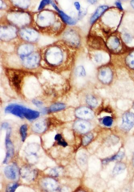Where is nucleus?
Masks as SVG:
<instances>
[{"instance_id": "f257e3e1", "label": "nucleus", "mask_w": 134, "mask_h": 192, "mask_svg": "<svg viewBox=\"0 0 134 192\" xmlns=\"http://www.w3.org/2000/svg\"><path fill=\"white\" fill-rule=\"evenodd\" d=\"M74 49L64 41L48 45L40 51L41 63L48 69L56 71L69 69L74 60Z\"/></svg>"}, {"instance_id": "f03ea898", "label": "nucleus", "mask_w": 134, "mask_h": 192, "mask_svg": "<svg viewBox=\"0 0 134 192\" xmlns=\"http://www.w3.org/2000/svg\"><path fill=\"white\" fill-rule=\"evenodd\" d=\"M55 19L54 13L44 11L37 16L36 23L39 30L42 32L57 33L60 32L62 27L60 22H56Z\"/></svg>"}, {"instance_id": "7ed1b4c3", "label": "nucleus", "mask_w": 134, "mask_h": 192, "mask_svg": "<svg viewBox=\"0 0 134 192\" xmlns=\"http://www.w3.org/2000/svg\"><path fill=\"white\" fill-rule=\"evenodd\" d=\"M4 112L6 113L12 114L20 118H25L28 120L36 119L40 115L39 112L28 109L17 104H10L8 105L4 109Z\"/></svg>"}, {"instance_id": "20e7f679", "label": "nucleus", "mask_w": 134, "mask_h": 192, "mask_svg": "<svg viewBox=\"0 0 134 192\" xmlns=\"http://www.w3.org/2000/svg\"><path fill=\"white\" fill-rule=\"evenodd\" d=\"M22 65L27 69L32 70L37 68L40 64L41 56L40 52L35 51L30 55L20 59Z\"/></svg>"}, {"instance_id": "39448f33", "label": "nucleus", "mask_w": 134, "mask_h": 192, "mask_svg": "<svg viewBox=\"0 0 134 192\" xmlns=\"http://www.w3.org/2000/svg\"><path fill=\"white\" fill-rule=\"evenodd\" d=\"M63 41L73 48H77L80 46L81 37L77 31L69 29L65 31L63 35Z\"/></svg>"}, {"instance_id": "423d86ee", "label": "nucleus", "mask_w": 134, "mask_h": 192, "mask_svg": "<svg viewBox=\"0 0 134 192\" xmlns=\"http://www.w3.org/2000/svg\"><path fill=\"white\" fill-rule=\"evenodd\" d=\"M8 18L10 22L19 26L26 25L30 22V16L24 13L10 14L8 16Z\"/></svg>"}, {"instance_id": "0eeeda50", "label": "nucleus", "mask_w": 134, "mask_h": 192, "mask_svg": "<svg viewBox=\"0 0 134 192\" xmlns=\"http://www.w3.org/2000/svg\"><path fill=\"white\" fill-rule=\"evenodd\" d=\"M98 78L101 82L105 84L110 83L113 78V73L112 70L109 66H102L99 69Z\"/></svg>"}, {"instance_id": "6e6552de", "label": "nucleus", "mask_w": 134, "mask_h": 192, "mask_svg": "<svg viewBox=\"0 0 134 192\" xmlns=\"http://www.w3.org/2000/svg\"><path fill=\"white\" fill-rule=\"evenodd\" d=\"M19 34L22 39L28 42H35L39 38V34L36 30L29 28L22 29Z\"/></svg>"}, {"instance_id": "1a4fd4ad", "label": "nucleus", "mask_w": 134, "mask_h": 192, "mask_svg": "<svg viewBox=\"0 0 134 192\" xmlns=\"http://www.w3.org/2000/svg\"><path fill=\"white\" fill-rule=\"evenodd\" d=\"M17 30L11 26L1 27V38L3 40H12L17 36Z\"/></svg>"}, {"instance_id": "9d476101", "label": "nucleus", "mask_w": 134, "mask_h": 192, "mask_svg": "<svg viewBox=\"0 0 134 192\" xmlns=\"http://www.w3.org/2000/svg\"><path fill=\"white\" fill-rule=\"evenodd\" d=\"M7 130L5 138V145L7 149V152L5 158H4L3 162V164H7L9 162V160L13 157L14 152L13 145L10 138L11 130L9 128Z\"/></svg>"}, {"instance_id": "9b49d317", "label": "nucleus", "mask_w": 134, "mask_h": 192, "mask_svg": "<svg viewBox=\"0 0 134 192\" xmlns=\"http://www.w3.org/2000/svg\"><path fill=\"white\" fill-rule=\"evenodd\" d=\"M35 51V48L31 44H21L17 47L16 53L20 59L30 55Z\"/></svg>"}, {"instance_id": "f8f14e48", "label": "nucleus", "mask_w": 134, "mask_h": 192, "mask_svg": "<svg viewBox=\"0 0 134 192\" xmlns=\"http://www.w3.org/2000/svg\"><path fill=\"white\" fill-rule=\"evenodd\" d=\"M134 125V114L127 112L122 117L121 128L124 131H128L131 130Z\"/></svg>"}, {"instance_id": "ddd939ff", "label": "nucleus", "mask_w": 134, "mask_h": 192, "mask_svg": "<svg viewBox=\"0 0 134 192\" xmlns=\"http://www.w3.org/2000/svg\"><path fill=\"white\" fill-rule=\"evenodd\" d=\"M19 72H15L10 74L9 80L11 85L13 86L16 91L19 92L21 89L22 80H23V74Z\"/></svg>"}, {"instance_id": "4468645a", "label": "nucleus", "mask_w": 134, "mask_h": 192, "mask_svg": "<svg viewBox=\"0 0 134 192\" xmlns=\"http://www.w3.org/2000/svg\"><path fill=\"white\" fill-rule=\"evenodd\" d=\"M75 115L78 118L81 119L88 120L94 117V112L89 108L81 107L76 110Z\"/></svg>"}, {"instance_id": "2eb2a0df", "label": "nucleus", "mask_w": 134, "mask_h": 192, "mask_svg": "<svg viewBox=\"0 0 134 192\" xmlns=\"http://www.w3.org/2000/svg\"><path fill=\"white\" fill-rule=\"evenodd\" d=\"M106 45L109 50L112 52H116L121 47V40L117 36L112 35L108 38Z\"/></svg>"}, {"instance_id": "dca6fc26", "label": "nucleus", "mask_w": 134, "mask_h": 192, "mask_svg": "<svg viewBox=\"0 0 134 192\" xmlns=\"http://www.w3.org/2000/svg\"><path fill=\"white\" fill-rule=\"evenodd\" d=\"M74 127L79 132L85 133L90 130L91 124L89 122L84 120H80L74 124Z\"/></svg>"}, {"instance_id": "f3484780", "label": "nucleus", "mask_w": 134, "mask_h": 192, "mask_svg": "<svg viewBox=\"0 0 134 192\" xmlns=\"http://www.w3.org/2000/svg\"><path fill=\"white\" fill-rule=\"evenodd\" d=\"M4 174L8 179L14 180L17 176V169L13 165H10L7 166L4 168Z\"/></svg>"}, {"instance_id": "a211bd4d", "label": "nucleus", "mask_w": 134, "mask_h": 192, "mask_svg": "<svg viewBox=\"0 0 134 192\" xmlns=\"http://www.w3.org/2000/svg\"><path fill=\"white\" fill-rule=\"evenodd\" d=\"M108 8L109 7L107 5H101L99 6L96 9L94 14L91 17L90 21L91 24H92L96 22L98 19L100 17L103 13L106 11Z\"/></svg>"}, {"instance_id": "6ab92c4d", "label": "nucleus", "mask_w": 134, "mask_h": 192, "mask_svg": "<svg viewBox=\"0 0 134 192\" xmlns=\"http://www.w3.org/2000/svg\"><path fill=\"white\" fill-rule=\"evenodd\" d=\"M47 128V123L45 120H40L37 121L33 124L32 127L33 130L34 132L41 133L44 132Z\"/></svg>"}, {"instance_id": "aec40b11", "label": "nucleus", "mask_w": 134, "mask_h": 192, "mask_svg": "<svg viewBox=\"0 0 134 192\" xmlns=\"http://www.w3.org/2000/svg\"><path fill=\"white\" fill-rule=\"evenodd\" d=\"M57 11L63 21L66 24L69 25H74L76 24L77 21L75 20L66 14L63 11L59 9Z\"/></svg>"}, {"instance_id": "412c9836", "label": "nucleus", "mask_w": 134, "mask_h": 192, "mask_svg": "<svg viewBox=\"0 0 134 192\" xmlns=\"http://www.w3.org/2000/svg\"><path fill=\"white\" fill-rule=\"evenodd\" d=\"M89 37V43L92 47L99 49L103 47L104 44L101 38L93 36Z\"/></svg>"}, {"instance_id": "4be33fe9", "label": "nucleus", "mask_w": 134, "mask_h": 192, "mask_svg": "<svg viewBox=\"0 0 134 192\" xmlns=\"http://www.w3.org/2000/svg\"><path fill=\"white\" fill-rule=\"evenodd\" d=\"M126 168V166L124 163L119 162L114 167L113 170V175L116 176L122 174L125 170Z\"/></svg>"}, {"instance_id": "5701e85b", "label": "nucleus", "mask_w": 134, "mask_h": 192, "mask_svg": "<svg viewBox=\"0 0 134 192\" xmlns=\"http://www.w3.org/2000/svg\"><path fill=\"white\" fill-rule=\"evenodd\" d=\"M66 105L63 103H55L50 107L48 110L49 112H56L64 110L66 108Z\"/></svg>"}, {"instance_id": "b1692460", "label": "nucleus", "mask_w": 134, "mask_h": 192, "mask_svg": "<svg viewBox=\"0 0 134 192\" xmlns=\"http://www.w3.org/2000/svg\"><path fill=\"white\" fill-rule=\"evenodd\" d=\"M12 2L16 6L24 9L28 8L30 4V0H12Z\"/></svg>"}, {"instance_id": "393cba45", "label": "nucleus", "mask_w": 134, "mask_h": 192, "mask_svg": "<svg viewBox=\"0 0 134 192\" xmlns=\"http://www.w3.org/2000/svg\"><path fill=\"white\" fill-rule=\"evenodd\" d=\"M86 102L87 104L91 107H95L98 104V102L95 96L92 95H87L86 98Z\"/></svg>"}, {"instance_id": "a878e982", "label": "nucleus", "mask_w": 134, "mask_h": 192, "mask_svg": "<svg viewBox=\"0 0 134 192\" xmlns=\"http://www.w3.org/2000/svg\"><path fill=\"white\" fill-rule=\"evenodd\" d=\"M124 154L123 152H120L118 154H116V155L112 157L111 158H107L103 159L102 160V163L103 164H106L107 163L110 162L114 161V160H118V159H121L123 158L124 156Z\"/></svg>"}, {"instance_id": "bb28decb", "label": "nucleus", "mask_w": 134, "mask_h": 192, "mask_svg": "<svg viewBox=\"0 0 134 192\" xmlns=\"http://www.w3.org/2000/svg\"><path fill=\"white\" fill-rule=\"evenodd\" d=\"M126 60L128 66L131 69H134V51L127 56Z\"/></svg>"}, {"instance_id": "cd10ccee", "label": "nucleus", "mask_w": 134, "mask_h": 192, "mask_svg": "<svg viewBox=\"0 0 134 192\" xmlns=\"http://www.w3.org/2000/svg\"><path fill=\"white\" fill-rule=\"evenodd\" d=\"M75 74L77 76L80 77H85L86 75V70L84 67L82 66H78L76 68Z\"/></svg>"}, {"instance_id": "c85d7f7f", "label": "nucleus", "mask_w": 134, "mask_h": 192, "mask_svg": "<svg viewBox=\"0 0 134 192\" xmlns=\"http://www.w3.org/2000/svg\"><path fill=\"white\" fill-rule=\"evenodd\" d=\"M28 126L26 124H24L21 127L20 129V133L22 141L24 142L26 139L27 135Z\"/></svg>"}, {"instance_id": "c756f323", "label": "nucleus", "mask_w": 134, "mask_h": 192, "mask_svg": "<svg viewBox=\"0 0 134 192\" xmlns=\"http://www.w3.org/2000/svg\"><path fill=\"white\" fill-rule=\"evenodd\" d=\"M93 137H94V136H93V134L92 133L89 134H88L85 136L83 138V145L84 146H86L88 145L92 140Z\"/></svg>"}, {"instance_id": "7c9ffc66", "label": "nucleus", "mask_w": 134, "mask_h": 192, "mask_svg": "<svg viewBox=\"0 0 134 192\" xmlns=\"http://www.w3.org/2000/svg\"><path fill=\"white\" fill-rule=\"evenodd\" d=\"M54 139L56 140L57 141L58 145L64 146V147H66L68 145L67 142H65L63 139L62 136L60 134L56 135L55 136Z\"/></svg>"}, {"instance_id": "2f4dec72", "label": "nucleus", "mask_w": 134, "mask_h": 192, "mask_svg": "<svg viewBox=\"0 0 134 192\" xmlns=\"http://www.w3.org/2000/svg\"><path fill=\"white\" fill-rule=\"evenodd\" d=\"M113 120L111 117L107 116L104 117L102 120V123L105 126L110 127L112 125Z\"/></svg>"}, {"instance_id": "473e14b6", "label": "nucleus", "mask_w": 134, "mask_h": 192, "mask_svg": "<svg viewBox=\"0 0 134 192\" xmlns=\"http://www.w3.org/2000/svg\"><path fill=\"white\" fill-rule=\"evenodd\" d=\"M19 186V184L17 183H14L11 185H9L8 187H7L6 191L13 192H15L16 190Z\"/></svg>"}, {"instance_id": "72a5a7b5", "label": "nucleus", "mask_w": 134, "mask_h": 192, "mask_svg": "<svg viewBox=\"0 0 134 192\" xmlns=\"http://www.w3.org/2000/svg\"><path fill=\"white\" fill-rule=\"evenodd\" d=\"M51 3V0H42L39 7H38V10H39V11L42 10L46 5H48V4H49Z\"/></svg>"}, {"instance_id": "f704fd0d", "label": "nucleus", "mask_w": 134, "mask_h": 192, "mask_svg": "<svg viewBox=\"0 0 134 192\" xmlns=\"http://www.w3.org/2000/svg\"><path fill=\"white\" fill-rule=\"evenodd\" d=\"M123 39L125 43H130L132 41V38L130 35L128 34H125L123 36Z\"/></svg>"}, {"instance_id": "c9c22d12", "label": "nucleus", "mask_w": 134, "mask_h": 192, "mask_svg": "<svg viewBox=\"0 0 134 192\" xmlns=\"http://www.w3.org/2000/svg\"><path fill=\"white\" fill-rule=\"evenodd\" d=\"M102 56L100 53H97L94 56V60L97 63H100L102 61Z\"/></svg>"}, {"instance_id": "e433bc0d", "label": "nucleus", "mask_w": 134, "mask_h": 192, "mask_svg": "<svg viewBox=\"0 0 134 192\" xmlns=\"http://www.w3.org/2000/svg\"><path fill=\"white\" fill-rule=\"evenodd\" d=\"M32 102L36 106L38 107H41L43 104L42 102L38 100L34 99L33 100Z\"/></svg>"}, {"instance_id": "4c0bfd02", "label": "nucleus", "mask_w": 134, "mask_h": 192, "mask_svg": "<svg viewBox=\"0 0 134 192\" xmlns=\"http://www.w3.org/2000/svg\"><path fill=\"white\" fill-rule=\"evenodd\" d=\"M74 6L76 9L77 11H80L81 10V5L80 3L78 2H75L74 3Z\"/></svg>"}, {"instance_id": "58836bf2", "label": "nucleus", "mask_w": 134, "mask_h": 192, "mask_svg": "<svg viewBox=\"0 0 134 192\" xmlns=\"http://www.w3.org/2000/svg\"><path fill=\"white\" fill-rule=\"evenodd\" d=\"M115 4H116V6L120 10H123V8H122V4H121L120 1H117V2H116V3H115Z\"/></svg>"}, {"instance_id": "ea45409f", "label": "nucleus", "mask_w": 134, "mask_h": 192, "mask_svg": "<svg viewBox=\"0 0 134 192\" xmlns=\"http://www.w3.org/2000/svg\"><path fill=\"white\" fill-rule=\"evenodd\" d=\"M9 124L7 123H3L1 124V128L3 129H8L9 128Z\"/></svg>"}, {"instance_id": "a19ab883", "label": "nucleus", "mask_w": 134, "mask_h": 192, "mask_svg": "<svg viewBox=\"0 0 134 192\" xmlns=\"http://www.w3.org/2000/svg\"><path fill=\"white\" fill-rule=\"evenodd\" d=\"M87 1L90 4H94L97 2L98 0H87Z\"/></svg>"}, {"instance_id": "79ce46f5", "label": "nucleus", "mask_w": 134, "mask_h": 192, "mask_svg": "<svg viewBox=\"0 0 134 192\" xmlns=\"http://www.w3.org/2000/svg\"><path fill=\"white\" fill-rule=\"evenodd\" d=\"M130 4H131L132 7L134 9V0H132Z\"/></svg>"}, {"instance_id": "37998d69", "label": "nucleus", "mask_w": 134, "mask_h": 192, "mask_svg": "<svg viewBox=\"0 0 134 192\" xmlns=\"http://www.w3.org/2000/svg\"><path fill=\"white\" fill-rule=\"evenodd\" d=\"M133 166H134V153L133 157Z\"/></svg>"}, {"instance_id": "c03bdc74", "label": "nucleus", "mask_w": 134, "mask_h": 192, "mask_svg": "<svg viewBox=\"0 0 134 192\" xmlns=\"http://www.w3.org/2000/svg\"><path fill=\"white\" fill-rule=\"evenodd\" d=\"M133 109L134 110V103H133Z\"/></svg>"}, {"instance_id": "a18cd8bd", "label": "nucleus", "mask_w": 134, "mask_h": 192, "mask_svg": "<svg viewBox=\"0 0 134 192\" xmlns=\"http://www.w3.org/2000/svg\"><path fill=\"white\" fill-rule=\"evenodd\" d=\"M118 1H127V0H118Z\"/></svg>"}]
</instances>
